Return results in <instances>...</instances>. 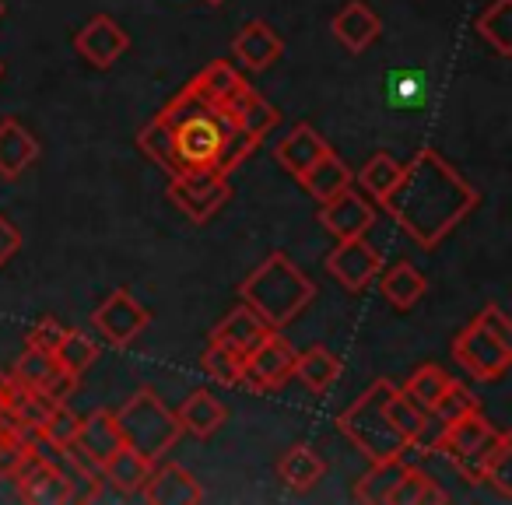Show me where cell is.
Returning <instances> with one entry per match:
<instances>
[{
  "label": "cell",
  "mask_w": 512,
  "mask_h": 505,
  "mask_svg": "<svg viewBox=\"0 0 512 505\" xmlns=\"http://www.w3.org/2000/svg\"><path fill=\"white\" fill-rule=\"evenodd\" d=\"M505 439H509V435L491 425L481 411H470L446 428V439H442L439 453H446L470 484H481L491 453H495Z\"/></svg>",
  "instance_id": "cell-5"
},
{
  "label": "cell",
  "mask_w": 512,
  "mask_h": 505,
  "mask_svg": "<svg viewBox=\"0 0 512 505\" xmlns=\"http://www.w3.org/2000/svg\"><path fill=\"white\" fill-rule=\"evenodd\" d=\"M25 460H29V449H25L15 435L0 432V470H11V474H18Z\"/></svg>",
  "instance_id": "cell-48"
},
{
  "label": "cell",
  "mask_w": 512,
  "mask_h": 505,
  "mask_svg": "<svg viewBox=\"0 0 512 505\" xmlns=\"http://www.w3.org/2000/svg\"><path fill=\"white\" fill-rule=\"evenodd\" d=\"M383 207L418 246L432 249L477 207V190L435 148L414 151Z\"/></svg>",
  "instance_id": "cell-1"
},
{
  "label": "cell",
  "mask_w": 512,
  "mask_h": 505,
  "mask_svg": "<svg viewBox=\"0 0 512 505\" xmlns=\"http://www.w3.org/2000/svg\"><path fill=\"white\" fill-rule=\"evenodd\" d=\"M292 376H299L313 393H327L330 386L337 383V376H341V358L330 355L327 348L295 351V372Z\"/></svg>",
  "instance_id": "cell-30"
},
{
  "label": "cell",
  "mask_w": 512,
  "mask_h": 505,
  "mask_svg": "<svg viewBox=\"0 0 512 505\" xmlns=\"http://www.w3.org/2000/svg\"><path fill=\"white\" fill-rule=\"evenodd\" d=\"M172 148L179 169H218L221 155V109H204L172 123Z\"/></svg>",
  "instance_id": "cell-7"
},
{
  "label": "cell",
  "mask_w": 512,
  "mask_h": 505,
  "mask_svg": "<svg viewBox=\"0 0 512 505\" xmlns=\"http://www.w3.org/2000/svg\"><path fill=\"white\" fill-rule=\"evenodd\" d=\"M449 379L453 376H449L446 369H439V365H418V369L411 372V379L404 383V393L421 407V411H432Z\"/></svg>",
  "instance_id": "cell-36"
},
{
  "label": "cell",
  "mask_w": 512,
  "mask_h": 505,
  "mask_svg": "<svg viewBox=\"0 0 512 505\" xmlns=\"http://www.w3.org/2000/svg\"><path fill=\"white\" fill-rule=\"evenodd\" d=\"M446 421L439 418L435 411H428L425 418H421L418 432L411 435V442H407V449H418V453H439L442 449V439H446Z\"/></svg>",
  "instance_id": "cell-44"
},
{
  "label": "cell",
  "mask_w": 512,
  "mask_h": 505,
  "mask_svg": "<svg viewBox=\"0 0 512 505\" xmlns=\"http://www.w3.org/2000/svg\"><path fill=\"white\" fill-rule=\"evenodd\" d=\"M18 477H22L25 502H46V505L71 502V491H67V481L60 477V470L53 467V463H46V460H43V456L29 453V460L22 463Z\"/></svg>",
  "instance_id": "cell-22"
},
{
  "label": "cell",
  "mask_w": 512,
  "mask_h": 505,
  "mask_svg": "<svg viewBox=\"0 0 512 505\" xmlns=\"http://www.w3.org/2000/svg\"><path fill=\"white\" fill-rule=\"evenodd\" d=\"M327 151H330V144L323 141V137L316 134L309 123H299V127H292V134H285L278 141V148H274V158H278L281 169L292 172V176L299 179L302 172H306L320 155H327Z\"/></svg>",
  "instance_id": "cell-23"
},
{
  "label": "cell",
  "mask_w": 512,
  "mask_h": 505,
  "mask_svg": "<svg viewBox=\"0 0 512 505\" xmlns=\"http://www.w3.org/2000/svg\"><path fill=\"white\" fill-rule=\"evenodd\" d=\"M74 386H78V376H71V372H64L57 365V369H53V376L43 383V393H46V397L57 400V404H64V400L74 393Z\"/></svg>",
  "instance_id": "cell-49"
},
{
  "label": "cell",
  "mask_w": 512,
  "mask_h": 505,
  "mask_svg": "<svg viewBox=\"0 0 512 505\" xmlns=\"http://www.w3.org/2000/svg\"><path fill=\"white\" fill-rule=\"evenodd\" d=\"M74 50L81 53V60L99 71H109L123 53L130 50V36L120 22H113L109 15H95L85 29L74 36Z\"/></svg>",
  "instance_id": "cell-12"
},
{
  "label": "cell",
  "mask_w": 512,
  "mask_h": 505,
  "mask_svg": "<svg viewBox=\"0 0 512 505\" xmlns=\"http://www.w3.org/2000/svg\"><path fill=\"white\" fill-rule=\"evenodd\" d=\"M470 323H477L481 330H488V334L498 337V341L512 344V323H509V316H505V309L498 306V302H488V306H484Z\"/></svg>",
  "instance_id": "cell-45"
},
{
  "label": "cell",
  "mask_w": 512,
  "mask_h": 505,
  "mask_svg": "<svg viewBox=\"0 0 512 505\" xmlns=\"http://www.w3.org/2000/svg\"><path fill=\"white\" fill-rule=\"evenodd\" d=\"M397 390L390 379H376L348 411L337 418V428L341 435H348L351 442L358 446V453L365 460H390V456H404L407 453V442L397 428L390 425L386 418V397Z\"/></svg>",
  "instance_id": "cell-3"
},
{
  "label": "cell",
  "mask_w": 512,
  "mask_h": 505,
  "mask_svg": "<svg viewBox=\"0 0 512 505\" xmlns=\"http://www.w3.org/2000/svg\"><path fill=\"white\" fill-rule=\"evenodd\" d=\"M404 470H407L404 456H390V460H372L369 474H365L362 481L355 484V498H358V502H372V505L390 502L393 488L400 484Z\"/></svg>",
  "instance_id": "cell-29"
},
{
  "label": "cell",
  "mask_w": 512,
  "mask_h": 505,
  "mask_svg": "<svg viewBox=\"0 0 512 505\" xmlns=\"http://www.w3.org/2000/svg\"><path fill=\"white\" fill-rule=\"evenodd\" d=\"M400 169H404V165H400L397 158L386 155V151H376V155H372L369 162L358 169V183H362V190L369 193L372 200H379V204H383L386 193L397 186Z\"/></svg>",
  "instance_id": "cell-34"
},
{
  "label": "cell",
  "mask_w": 512,
  "mask_h": 505,
  "mask_svg": "<svg viewBox=\"0 0 512 505\" xmlns=\"http://www.w3.org/2000/svg\"><path fill=\"white\" fill-rule=\"evenodd\" d=\"M271 323L264 320L260 313H253V309L242 302V306H235L232 313L225 316V320L218 323V327L211 330V344H218V348L232 351L235 358H246L249 351L256 348V344L264 341L267 334H271Z\"/></svg>",
  "instance_id": "cell-15"
},
{
  "label": "cell",
  "mask_w": 512,
  "mask_h": 505,
  "mask_svg": "<svg viewBox=\"0 0 512 505\" xmlns=\"http://www.w3.org/2000/svg\"><path fill=\"white\" fill-rule=\"evenodd\" d=\"M190 88L207 102V106L225 109L228 102H232L235 95L246 88V81H242V74L235 71L228 60H214L211 67H204V71H200L197 78L190 81Z\"/></svg>",
  "instance_id": "cell-27"
},
{
  "label": "cell",
  "mask_w": 512,
  "mask_h": 505,
  "mask_svg": "<svg viewBox=\"0 0 512 505\" xmlns=\"http://www.w3.org/2000/svg\"><path fill=\"white\" fill-rule=\"evenodd\" d=\"M292 372H295V348L278 330H271L264 341L242 358V376L256 390H278V386H285L292 379Z\"/></svg>",
  "instance_id": "cell-11"
},
{
  "label": "cell",
  "mask_w": 512,
  "mask_h": 505,
  "mask_svg": "<svg viewBox=\"0 0 512 505\" xmlns=\"http://www.w3.org/2000/svg\"><path fill=\"white\" fill-rule=\"evenodd\" d=\"M22 242H25L22 228H18L11 218H4V214H0V267H8L11 260L22 253Z\"/></svg>",
  "instance_id": "cell-47"
},
{
  "label": "cell",
  "mask_w": 512,
  "mask_h": 505,
  "mask_svg": "<svg viewBox=\"0 0 512 505\" xmlns=\"http://www.w3.org/2000/svg\"><path fill=\"white\" fill-rule=\"evenodd\" d=\"M8 502H25L22 477L11 474V470H0V505H8Z\"/></svg>",
  "instance_id": "cell-50"
},
{
  "label": "cell",
  "mask_w": 512,
  "mask_h": 505,
  "mask_svg": "<svg viewBox=\"0 0 512 505\" xmlns=\"http://www.w3.org/2000/svg\"><path fill=\"white\" fill-rule=\"evenodd\" d=\"M95 358H99V344H95L85 330H67L64 341H60L57 351H53V362H57L64 372H71V376H78V379L92 369Z\"/></svg>",
  "instance_id": "cell-33"
},
{
  "label": "cell",
  "mask_w": 512,
  "mask_h": 505,
  "mask_svg": "<svg viewBox=\"0 0 512 505\" xmlns=\"http://www.w3.org/2000/svg\"><path fill=\"white\" fill-rule=\"evenodd\" d=\"M474 29L498 57H509L512 53V0H495L491 8H484L481 15H477Z\"/></svg>",
  "instance_id": "cell-31"
},
{
  "label": "cell",
  "mask_w": 512,
  "mask_h": 505,
  "mask_svg": "<svg viewBox=\"0 0 512 505\" xmlns=\"http://www.w3.org/2000/svg\"><path fill=\"white\" fill-rule=\"evenodd\" d=\"M425 414L428 411H421V407L414 404L404 390H393L390 397H386V418H390V425L404 435V442H411V435L418 432V425H421Z\"/></svg>",
  "instance_id": "cell-40"
},
{
  "label": "cell",
  "mask_w": 512,
  "mask_h": 505,
  "mask_svg": "<svg viewBox=\"0 0 512 505\" xmlns=\"http://www.w3.org/2000/svg\"><path fill=\"white\" fill-rule=\"evenodd\" d=\"M92 323L113 348H127V344L151 323V313L127 292V288H116V292H109L106 299L99 302V309L92 313Z\"/></svg>",
  "instance_id": "cell-10"
},
{
  "label": "cell",
  "mask_w": 512,
  "mask_h": 505,
  "mask_svg": "<svg viewBox=\"0 0 512 505\" xmlns=\"http://www.w3.org/2000/svg\"><path fill=\"white\" fill-rule=\"evenodd\" d=\"M78 428H81V418L71 411V407H64V404H57L50 411V418L43 421V428H39V435H43L50 446H57V449H71L74 446V439H78Z\"/></svg>",
  "instance_id": "cell-39"
},
{
  "label": "cell",
  "mask_w": 512,
  "mask_h": 505,
  "mask_svg": "<svg viewBox=\"0 0 512 505\" xmlns=\"http://www.w3.org/2000/svg\"><path fill=\"white\" fill-rule=\"evenodd\" d=\"M484 481L495 484V491L502 498H512V439H505L502 446L491 453L488 467H484Z\"/></svg>",
  "instance_id": "cell-43"
},
{
  "label": "cell",
  "mask_w": 512,
  "mask_h": 505,
  "mask_svg": "<svg viewBox=\"0 0 512 505\" xmlns=\"http://www.w3.org/2000/svg\"><path fill=\"white\" fill-rule=\"evenodd\" d=\"M123 446V435H120V425H116V411H92L88 418H81V428H78V439H74V453L85 456L92 467H102L116 449Z\"/></svg>",
  "instance_id": "cell-16"
},
{
  "label": "cell",
  "mask_w": 512,
  "mask_h": 505,
  "mask_svg": "<svg viewBox=\"0 0 512 505\" xmlns=\"http://www.w3.org/2000/svg\"><path fill=\"white\" fill-rule=\"evenodd\" d=\"M446 502L449 495L439 488V481L428 477L425 470L411 467V463H407L404 477H400V484L390 495V505H446Z\"/></svg>",
  "instance_id": "cell-32"
},
{
  "label": "cell",
  "mask_w": 512,
  "mask_h": 505,
  "mask_svg": "<svg viewBox=\"0 0 512 505\" xmlns=\"http://www.w3.org/2000/svg\"><path fill=\"white\" fill-rule=\"evenodd\" d=\"M137 144H141V151L162 172H169V176H176V172H179L176 148H172V130H169V123H165L162 116H155V120H151L148 127L137 134Z\"/></svg>",
  "instance_id": "cell-35"
},
{
  "label": "cell",
  "mask_w": 512,
  "mask_h": 505,
  "mask_svg": "<svg viewBox=\"0 0 512 505\" xmlns=\"http://www.w3.org/2000/svg\"><path fill=\"white\" fill-rule=\"evenodd\" d=\"M351 179H355V172L348 169V162H344L341 155H334V151H327V155H320L306 172H302L299 183L306 186L309 197L323 204V200H330L334 193L348 190Z\"/></svg>",
  "instance_id": "cell-25"
},
{
  "label": "cell",
  "mask_w": 512,
  "mask_h": 505,
  "mask_svg": "<svg viewBox=\"0 0 512 505\" xmlns=\"http://www.w3.org/2000/svg\"><path fill=\"white\" fill-rule=\"evenodd\" d=\"M176 418H179V425H183V432L197 435V439H211V435L225 425L228 411H225V404L214 397V393L193 390L190 397L183 400V407H179Z\"/></svg>",
  "instance_id": "cell-26"
},
{
  "label": "cell",
  "mask_w": 512,
  "mask_h": 505,
  "mask_svg": "<svg viewBox=\"0 0 512 505\" xmlns=\"http://www.w3.org/2000/svg\"><path fill=\"white\" fill-rule=\"evenodd\" d=\"M64 334H67V327H60L53 316H46V320H39L36 327H32V334H29V344L32 348H43V351H57V344L64 341Z\"/></svg>",
  "instance_id": "cell-46"
},
{
  "label": "cell",
  "mask_w": 512,
  "mask_h": 505,
  "mask_svg": "<svg viewBox=\"0 0 512 505\" xmlns=\"http://www.w3.org/2000/svg\"><path fill=\"white\" fill-rule=\"evenodd\" d=\"M53 369H57V362H53L50 351L43 348H25L22 355H18L15 369H11V379H15L18 386H32V390H43V383L53 376Z\"/></svg>",
  "instance_id": "cell-38"
},
{
  "label": "cell",
  "mask_w": 512,
  "mask_h": 505,
  "mask_svg": "<svg viewBox=\"0 0 512 505\" xmlns=\"http://www.w3.org/2000/svg\"><path fill=\"white\" fill-rule=\"evenodd\" d=\"M225 113L232 116V120H235V127H239V130H246V134L253 137L256 144L264 141V137L271 134V130L278 127V120H281V116H278V109H274L271 102H267L260 92H253V88H249V85L242 88V92L235 95L232 102H228V106H225Z\"/></svg>",
  "instance_id": "cell-21"
},
{
  "label": "cell",
  "mask_w": 512,
  "mask_h": 505,
  "mask_svg": "<svg viewBox=\"0 0 512 505\" xmlns=\"http://www.w3.org/2000/svg\"><path fill=\"white\" fill-rule=\"evenodd\" d=\"M435 414H439L446 425H453L456 418H463V414H470V411H481V404H477V397L467 390L463 383H456V379H449L446 383V390H442V397L435 400V407H432Z\"/></svg>",
  "instance_id": "cell-42"
},
{
  "label": "cell",
  "mask_w": 512,
  "mask_h": 505,
  "mask_svg": "<svg viewBox=\"0 0 512 505\" xmlns=\"http://www.w3.org/2000/svg\"><path fill=\"white\" fill-rule=\"evenodd\" d=\"M200 365H204L207 376L218 379V383H225V386L246 383V376H242V358H235L232 351L218 348V344H207V351H204V358H200Z\"/></svg>",
  "instance_id": "cell-41"
},
{
  "label": "cell",
  "mask_w": 512,
  "mask_h": 505,
  "mask_svg": "<svg viewBox=\"0 0 512 505\" xmlns=\"http://www.w3.org/2000/svg\"><path fill=\"white\" fill-rule=\"evenodd\" d=\"M379 288H383L386 302H390L393 309H400V313H404V309H414L421 299H425L428 278L414 264L400 260V264L379 271Z\"/></svg>",
  "instance_id": "cell-24"
},
{
  "label": "cell",
  "mask_w": 512,
  "mask_h": 505,
  "mask_svg": "<svg viewBox=\"0 0 512 505\" xmlns=\"http://www.w3.org/2000/svg\"><path fill=\"white\" fill-rule=\"evenodd\" d=\"M0 74H4V64H0Z\"/></svg>",
  "instance_id": "cell-54"
},
{
  "label": "cell",
  "mask_w": 512,
  "mask_h": 505,
  "mask_svg": "<svg viewBox=\"0 0 512 505\" xmlns=\"http://www.w3.org/2000/svg\"><path fill=\"white\" fill-rule=\"evenodd\" d=\"M11 393H15V379H11L8 372H0V407H8Z\"/></svg>",
  "instance_id": "cell-51"
},
{
  "label": "cell",
  "mask_w": 512,
  "mask_h": 505,
  "mask_svg": "<svg viewBox=\"0 0 512 505\" xmlns=\"http://www.w3.org/2000/svg\"><path fill=\"white\" fill-rule=\"evenodd\" d=\"M327 271L344 292H362L383 271V253L372 242H365V235L358 239H341L327 257Z\"/></svg>",
  "instance_id": "cell-9"
},
{
  "label": "cell",
  "mask_w": 512,
  "mask_h": 505,
  "mask_svg": "<svg viewBox=\"0 0 512 505\" xmlns=\"http://www.w3.org/2000/svg\"><path fill=\"white\" fill-rule=\"evenodd\" d=\"M281 50H285V43L267 22H246L232 43L235 60L242 67H249V71H267L281 57Z\"/></svg>",
  "instance_id": "cell-18"
},
{
  "label": "cell",
  "mask_w": 512,
  "mask_h": 505,
  "mask_svg": "<svg viewBox=\"0 0 512 505\" xmlns=\"http://www.w3.org/2000/svg\"><path fill=\"white\" fill-rule=\"evenodd\" d=\"M278 474L292 491H309V488H316V484L323 481V474H327V463H323V456L316 453L313 446H306V442H295V446H288V453L281 456Z\"/></svg>",
  "instance_id": "cell-28"
},
{
  "label": "cell",
  "mask_w": 512,
  "mask_h": 505,
  "mask_svg": "<svg viewBox=\"0 0 512 505\" xmlns=\"http://www.w3.org/2000/svg\"><path fill=\"white\" fill-rule=\"evenodd\" d=\"M320 225L327 228L337 242H341V239H358V235H365L372 225H376V207H372L362 193H355L348 186V190H341V193H334L330 200H323Z\"/></svg>",
  "instance_id": "cell-13"
},
{
  "label": "cell",
  "mask_w": 512,
  "mask_h": 505,
  "mask_svg": "<svg viewBox=\"0 0 512 505\" xmlns=\"http://www.w3.org/2000/svg\"><path fill=\"white\" fill-rule=\"evenodd\" d=\"M144 502L148 505H200L204 502V488L200 481L179 463H158L151 467L148 484H144Z\"/></svg>",
  "instance_id": "cell-14"
},
{
  "label": "cell",
  "mask_w": 512,
  "mask_h": 505,
  "mask_svg": "<svg viewBox=\"0 0 512 505\" xmlns=\"http://www.w3.org/2000/svg\"><path fill=\"white\" fill-rule=\"evenodd\" d=\"M207 4H221V0H207Z\"/></svg>",
  "instance_id": "cell-52"
},
{
  "label": "cell",
  "mask_w": 512,
  "mask_h": 505,
  "mask_svg": "<svg viewBox=\"0 0 512 505\" xmlns=\"http://www.w3.org/2000/svg\"><path fill=\"white\" fill-rule=\"evenodd\" d=\"M453 358L470 379H477V383H498L512 365V344L498 341L488 330L470 323V327H463L460 334H456Z\"/></svg>",
  "instance_id": "cell-8"
},
{
  "label": "cell",
  "mask_w": 512,
  "mask_h": 505,
  "mask_svg": "<svg viewBox=\"0 0 512 505\" xmlns=\"http://www.w3.org/2000/svg\"><path fill=\"white\" fill-rule=\"evenodd\" d=\"M116 425H120L123 446L137 449L141 456H148L151 463H158L183 435L176 411L162 404L155 390H137L127 404L116 411Z\"/></svg>",
  "instance_id": "cell-4"
},
{
  "label": "cell",
  "mask_w": 512,
  "mask_h": 505,
  "mask_svg": "<svg viewBox=\"0 0 512 505\" xmlns=\"http://www.w3.org/2000/svg\"><path fill=\"white\" fill-rule=\"evenodd\" d=\"M239 295L253 313H260L278 330V327H285V323H292L295 316L313 302L316 285L285 257V253H271L264 264L242 281Z\"/></svg>",
  "instance_id": "cell-2"
},
{
  "label": "cell",
  "mask_w": 512,
  "mask_h": 505,
  "mask_svg": "<svg viewBox=\"0 0 512 505\" xmlns=\"http://www.w3.org/2000/svg\"><path fill=\"white\" fill-rule=\"evenodd\" d=\"M39 162V141L18 120H0V176L18 179Z\"/></svg>",
  "instance_id": "cell-20"
},
{
  "label": "cell",
  "mask_w": 512,
  "mask_h": 505,
  "mask_svg": "<svg viewBox=\"0 0 512 505\" xmlns=\"http://www.w3.org/2000/svg\"><path fill=\"white\" fill-rule=\"evenodd\" d=\"M0 15H4V4H0Z\"/></svg>",
  "instance_id": "cell-53"
},
{
  "label": "cell",
  "mask_w": 512,
  "mask_h": 505,
  "mask_svg": "<svg viewBox=\"0 0 512 505\" xmlns=\"http://www.w3.org/2000/svg\"><path fill=\"white\" fill-rule=\"evenodd\" d=\"M151 467H155V463H151L148 456H141L137 449H130V446H120L106 463H102L99 474L106 477V484L116 491V495L134 498V495H141L144 484H148Z\"/></svg>",
  "instance_id": "cell-19"
},
{
  "label": "cell",
  "mask_w": 512,
  "mask_h": 505,
  "mask_svg": "<svg viewBox=\"0 0 512 505\" xmlns=\"http://www.w3.org/2000/svg\"><path fill=\"white\" fill-rule=\"evenodd\" d=\"M232 197V183L221 169H179L169 176V200L190 221H207Z\"/></svg>",
  "instance_id": "cell-6"
},
{
  "label": "cell",
  "mask_w": 512,
  "mask_h": 505,
  "mask_svg": "<svg viewBox=\"0 0 512 505\" xmlns=\"http://www.w3.org/2000/svg\"><path fill=\"white\" fill-rule=\"evenodd\" d=\"M425 95H428V81L421 71H390V81H386V99H390L393 109L421 106Z\"/></svg>",
  "instance_id": "cell-37"
},
{
  "label": "cell",
  "mask_w": 512,
  "mask_h": 505,
  "mask_svg": "<svg viewBox=\"0 0 512 505\" xmlns=\"http://www.w3.org/2000/svg\"><path fill=\"white\" fill-rule=\"evenodd\" d=\"M330 29H334V39L348 53H365L379 39L383 22H379V15L365 4V0H351V4H344V8L334 15Z\"/></svg>",
  "instance_id": "cell-17"
}]
</instances>
